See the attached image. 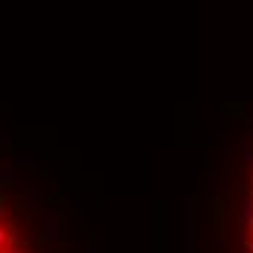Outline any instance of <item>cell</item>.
I'll return each mask as SVG.
<instances>
[{
    "label": "cell",
    "instance_id": "6da1fadb",
    "mask_svg": "<svg viewBox=\"0 0 253 253\" xmlns=\"http://www.w3.org/2000/svg\"><path fill=\"white\" fill-rule=\"evenodd\" d=\"M0 253H70L64 201L12 160H0Z\"/></svg>",
    "mask_w": 253,
    "mask_h": 253
},
{
    "label": "cell",
    "instance_id": "7a4b0ae2",
    "mask_svg": "<svg viewBox=\"0 0 253 253\" xmlns=\"http://www.w3.org/2000/svg\"><path fill=\"white\" fill-rule=\"evenodd\" d=\"M236 253H253V154L239 183L236 201Z\"/></svg>",
    "mask_w": 253,
    "mask_h": 253
}]
</instances>
